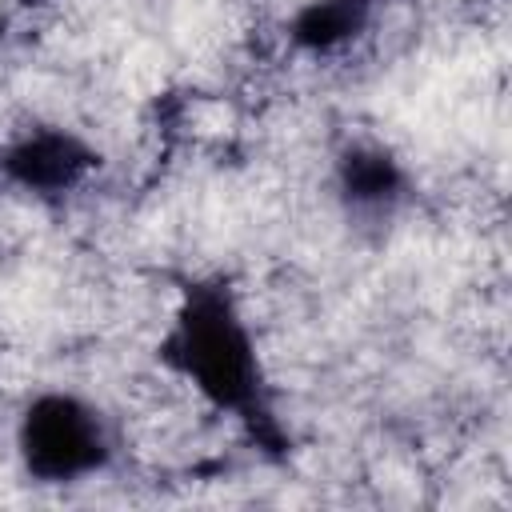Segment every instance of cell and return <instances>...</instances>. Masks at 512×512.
<instances>
[{
	"label": "cell",
	"mask_w": 512,
	"mask_h": 512,
	"mask_svg": "<svg viewBox=\"0 0 512 512\" xmlns=\"http://www.w3.org/2000/svg\"><path fill=\"white\" fill-rule=\"evenodd\" d=\"M20 456L24 468L44 484L80 480L108 464L104 420L76 396H36L20 420Z\"/></svg>",
	"instance_id": "7a4b0ae2"
},
{
	"label": "cell",
	"mask_w": 512,
	"mask_h": 512,
	"mask_svg": "<svg viewBox=\"0 0 512 512\" xmlns=\"http://www.w3.org/2000/svg\"><path fill=\"white\" fill-rule=\"evenodd\" d=\"M164 360L180 376H188L216 408L236 412L256 432V440H264L268 448L284 444L260 392V364H256L252 336L224 288L200 284L188 292L164 340Z\"/></svg>",
	"instance_id": "6da1fadb"
},
{
	"label": "cell",
	"mask_w": 512,
	"mask_h": 512,
	"mask_svg": "<svg viewBox=\"0 0 512 512\" xmlns=\"http://www.w3.org/2000/svg\"><path fill=\"white\" fill-rule=\"evenodd\" d=\"M372 4L376 0H312L296 16L292 36L308 52H332V48L348 44L352 36H360L368 28Z\"/></svg>",
	"instance_id": "5b68a950"
},
{
	"label": "cell",
	"mask_w": 512,
	"mask_h": 512,
	"mask_svg": "<svg viewBox=\"0 0 512 512\" xmlns=\"http://www.w3.org/2000/svg\"><path fill=\"white\" fill-rule=\"evenodd\" d=\"M340 192L360 216H388L404 192L400 164L380 148H348L340 156Z\"/></svg>",
	"instance_id": "277c9868"
},
{
	"label": "cell",
	"mask_w": 512,
	"mask_h": 512,
	"mask_svg": "<svg viewBox=\"0 0 512 512\" xmlns=\"http://www.w3.org/2000/svg\"><path fill=\"white\" fill-rule=\"evenodd\" d=\"M92 164H96L92 148L80 144L72 132H56V128L32 132L4 156V172L32 192H64L80 184Z\"/></svg>",
	"instance_id": "3957f363"
}]
</instances>
